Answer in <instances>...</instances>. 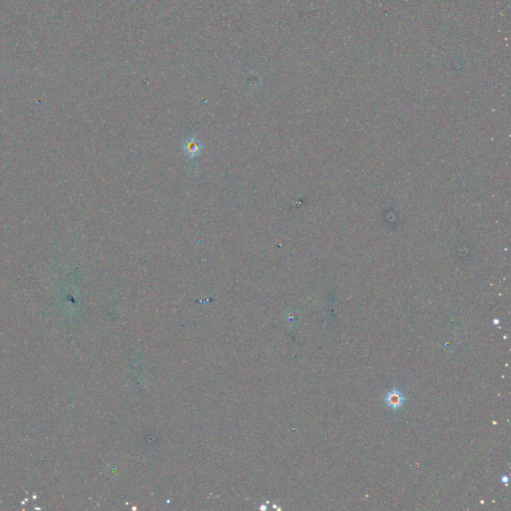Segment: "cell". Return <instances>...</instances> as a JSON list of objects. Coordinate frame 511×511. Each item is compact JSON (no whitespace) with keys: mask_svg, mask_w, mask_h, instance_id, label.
Segmentation results:
<instances>
[{"mask_svg":"<svg viewBox=\"0 0 511 511\" xmlns=\"http://www.w3.org/2000/svg\"><path fill=\"white\" fill-rule=\"evenodd\" d=\"M406 402V398L401 390L393 388L389 390L385 396L386 405L392 410H398L402 409Z\"/></svg>","mask_w":511,"mask_h":511,"instance_id":"cell-1","label":"cell"},{"mask_svg":"<svg viewBox=\"0 0 511 511\" xmlns=\"http://www.w3.org/2000/svg\"><path fill=\"white\" fill-rule=\"evenodd\" d=\"M202 146L196 139H189L185 142L184 145V151L190 157H195L201 152Z\"/></svg>","mask_w":511,"mask_h":511,"instance_id":"cell-2","label":"cell"}]
</instances>
